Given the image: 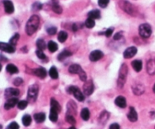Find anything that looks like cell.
Returning a JSON list of instances; mask_svg holds the SVG:
<instances>
[{
	"label": "cell",
	"mask_w": 155,
	"mask_h": 129,
	"mask_svg": "<svg viewBox=\"0 0 155 129\" xmlns=\"http://www.w3.org/2000/svg\"><path fill=\"white\" fill-rule=\"evenodd\" d=\"M39 25V17L34 15L30 17L26 24V33L28 36H32L37 30Z\"/></svg>",
	"instance_id": "6da1fadb"
},
{
	"label": "cell",
	"mask_w": 155,
	"mask_h": 129,
	"mask_svg": "<svg viewBox=\"0 0 155 129\" xmlns=\"http://www.w3.org/2000/svg\"><path fill=\"white\" fill-rule=\"evenodd\" d=\"M127 71H128L127 66L126 64H123L120 70L118 81H117V84H118L119 88H123V87L124 84H125L126 82V79Z\"/></svg>",
	"instance_id": "7a4b0ae2"
},
{
	"label": "cell",
	"mask_w": 155,
	"mask_h": 129,
	"mask_svg": "<svg viewBox=\"0 0 155 129\" xmlns=\"http://www.w3.org/2000/svg\"><path fill=\"white\" fill-rule=\"evenodd\" d=\"M139 35L144 38V39H147L148 37L151 36L152 33L151 27L148 24H141L139 26Z\"/></svg>",
	"instance_id": "3957f363"
},
{
	"label": "cell",
	"mask_w": 155,
	"mask_h": 129,
	"mask_svg": "<svg viewBox=\"0 0 155 129\" xmlns=\"http://www.w3.org/2000/svg\"><path fill=\"white\" fill-rule=\"evenodd\" d=\"M119 4H120V7L125 12H126V13H128L130 15H135V10L134 8V6L130 2H127V1H121Z\"/></svg>",
	"instance_id": "277c9868"
},
{
	"label": "cell",
	"mask_w": 155,
	"mask_h": 129,
	"mask_svg": "<svg viewBox=\"0 0 155 129\" xmlns=\"http://www.w3.org/2000/svg\"><path fill=\"white\" fill-rule=\"evenodd\" d=\"M38 92H39V87L36 84L31 85L28 89V99L30 100V101L34 102L36 100L37 95H38Z\"/></svg>",
	"instance_id": "5b68a950"
},
{
	"label": "cell",
	"mask_w": 155,
	"mask_h": 129,
	"mask_svg": "<svg viewBox=\"0 0 155 129\" xmlns=\"http://www.w3.org/2000/svg\"><path fill=\"white\" fill-rule=\"evenodd\" d=\"M68 92L70 94H73L74 97L76 98V100H78L79 101H83L85 99V97L83 95V93L81 92V91L78 89L77 87L75 86H70L68 89Z\"/></svg>",
	"instance_id": "8992f818"
},
{
	"label": "cell",
	"mask_w": 155,
	"mask_h": 129,
	"mask_svg": "<svg viewBox=\"0 0 155 129\" xmlns=\"http://www.w3.org/2000/svg\"><path fill=\"white\" fill-rule=\"evenodd\" d=\"M83 92L84 94L86 96H89L93 93L94 91V85L92 80H89V81H86L85 84L83 85Z\"/></svg>",
	"instance_id": "52a82bcc"
},
{
	"label": "cell",
	"mask_w": 155,
	"mask_h": 129,
	"mask_svg": "<svg viewBox=\"0 0 155 129\" xmlns=\"http://www.w3.org/2000/svg\"><path fill=\"white\" fill-rule=\"evenodd\" d=\"M104 56L103 52L99 51V50H95L93 51L89 54V60L93 62H95V61H99L100 59H102Z\"/></svg>",
	"instance_id": "ba28073f"
},
{
	"label": "cell",
	"mask_w": 155,
	"mask_h": 129,
	"mask_svg": "<svg viewBox=\"0 0 155 129\" xmlns=\"http://www.w3.org/2000/svg\"><path fill=\"white\" fill-rule=\"evenodd\" d=\"M137 53V48L134 46L129 47V48H126L125 50V52L123 53V57L126 59H129V58H132Z\"/></svg>",
	"instance_id": "9c48e42d"
},
{
	"label": "cell",
	"mask_w": 155,
	"mask_h": 129,
	"mask_svg": "<svg viewBox=\"0 0 155 129\" xmlns=\"http://www.w3.org/2000/svg\"><path fill=\"white\" fill-rule=\"evenodd\" d=\"M0 50L7 53H14L15 52V46L10 45L9 43H0Z\"/></svg>",
	"instance_id": "30bf717a"
},
{
	"label": "cell",
	"mask_w": 155,
	"mask_h": 129,
	"mask_svg": "<svg viewBox=\"0 0 155 129\" xmlns=\"http://www.w3.org/2000/svg\"><path fill=\"white\" fill-rule=\"evenodd\" d=\"M4 8H5V11L7 14H12L15 11V7L11 1L10 0H4L3 1Z\"/></svg>",
	"instance_id": "8fae6325"
},
{
	"label": "cell",
	"mask_w": 155,
	"mask_h": 129,
	"mask_svg": "<svg viewBox=\"0 0 155 129\" xmlns=\"http://www.w3.org/2000/svg\"><path fill=\"white\" fill-rule=\"evenodd\" d=\"M18 99L17 98H9V99L8 100L6 103H5V109L8 110V109H11V108H13L15 107V106L18 105Z\"/></svg>",
	"instance_id": "7c38bea8"
},
{
	"label": "cell",
	"mask_w": 155,
	"mask_h": 129,
	"mask_svg": "<svg viewBox=\"0 0 155 129\" xmlns=\"http://www.w3.org/2000/svg\"><path fill=\"white\" fill-rule=\"evenodd\" d=\"M20 94V91H19L18 89H13V88H9V89H7L6 90V92H5V95H6V98H15V97H18Z\"/></svg>",
	"instance_id": "4fadbf2b"
},
{
	"label": "cell",
	"mask_w": 155,
	"mask_h": 129,
	"mask_svg": "<svg viewBox=\"0 0 155 129\" xmlns=\"http://www.w3.org/2000/svg\"><path fill=\"white\" fill-rule=\"evenodd\" d=\"M127 117L130 122H136L137 119H138V115H137L136 111L135 110L134 108L130 107V109H129V112L127 115Z\"/></svg>",
	"instance_id": "5bb4252c"
},
{
	"label": "cell",
	"mask_w": 155,
	"mask_h": 129,
	"mask_svg": "<svg viewBox=\"0 0 155 129\" xmlns=\"http://www.w3.org/2000/svg\"><path fill=\"white\" fill-rule=\"evenodd\" d=\"M33 73H34V75L38 76V77L41 78V79H44L47 76V71L44 68H43V67L34 70H33Z\"/></svg>",
	"instance_id": "9a60e30c"
},
{
	"label": "cell",
	"mask_w": 155,
	"mask_h": 129,
	"mask_svg": "<svg viewBox=\"0 0 155 129\" xmlns=\"http://www.w3.org/2000/svg\"><path fill=\"white\" fill-rule=\"evenodd\" d=\"M115 104L120 108H125L126 107V100L124 97L118 96L115 99Z\"/></svg>",
	"instance_id": "2e32d148"
},
{
	"label": "cell",
	"mask_w": 155,
	"mask_h": 129,
	"mask_svg": "<svg viewBox=\"0 0 155 129\" xmlns=\"http://www.w3.org/2000/svg\"><path fill=\"white\" fill-rule=\"evenodd\" d=\"M147 71L150 75L155 74V61L150 60L147 63Z\"/></svg>",
	"instance_id": "e0dca14e"
},
{
	"label": "cell",
	"mask_w": 155,
	"mask_h": 129,
	"mask_svg": "<svg viewBox=\"0 0 155 129\" xmlns=\"http://www.w3.org/2000/svg\"><path fill=\"white\" fill-rule=\"evenodd\" d=\"M88 16H89V18H92L93 20L100 19L101 18V12L98 9L93 10V11H89V13H88Z\"/></svg>",
	"instance_id": "ac0fdd59"
},
{
	"label": "cell",
	"mask_w": 155,
	"mask_h": 129,
	"mask_svg": "<svg viewBox=\"0 0 155 129\" xmlns=\"http://www.w3.org/2000/svg\"><path fill=\"white\" fill-rule=\"evenodd\" d=\"M132 66H133V69L136 72H140L142 69V62L139 60H135L132 62Z\"/></svg>",
	"instance_id": "d6986e66"
},
{
	"label": "cell",
	"mask_w": 155,
	"mask_h": 129,
	"mask_svg": "<svg viewBox=\"0 0 155 129\" xmlns=\"http://www.w3.org/2000/svg\"><path fill=\"white\" fill-rule=\"evenodd\" d=\"M58 119V112L55 110L53 108H51L50 109V114H49V119L52 122H56Z\"/></svg>",
	"instance_id": "ffe728a7"
},
{
	"label": "cell",
	"mask_w": 155,
	"mask_h": 129,
	"mask_svg": "<svg viewBox=\"0 0 155 129\" xmlns=\"http://www.w3.org/2000/svg\"><path fill=\"white\" fill-rule=\"evenodd\" d=\"M6 70L7 72L9 73L10 74H16L18 73V69L15 65L12 64V63H9L6 66Z\"/></svg>",
	"instance_id": "44dd1931"
},
{
	"label": "cell",
	"mask_w": 155,
	"mask_h": 129,
	"mask_svg": "<svg viewBox=\"0 0 155 129\" xmlns=\"http://www.w3.org/2000/svg\"><path fill=\"white\" fill-rule=\"evenodd\" d=\"M34 119H35L36 122L37 123H42L45 121L46 119V115L43 113H36L34 115Z\"/></svg>",
	"instance_id": "7402d4cb"
},
{
	"label": "cell",
	"mask_w": 155,
	"mask_h": 129,
	"mask_svg": "<svg viewBox=\"0 0 155 129\" xmlns=\"http://www.w3.org/2000/svg\"><path fill=\"white\" fill-rule=\"evenodd\" d=\"M81 66L78 64H73L69 67V72L72 74H78L81 70Z\"/></svg>",
	"instance_id": "603a6c76"
},
{
	"label": "cell",
	"mask_w": 155,
	"mask_h": 129,
	"mask_svg": "<svg viewBox=\"0 0 155 129\" xmlns=\"http://www.w3.org/2000/svg\"><path fill=\"white\" fill-rule=\"evenodd\" d=\"M71 55H72V53H71V52L67 51V50H65V51H63V52L60 54L59 55H58V59L59 60V61H64L65 58L70 57V56H71Z\"/></svg>",
	"instance_id": "cb8c5ba5"
},
{
	"label": "cell",
	"mask_w": 155,
	"mask_h": 129,
	"mask_svg": "<svg viewBox=\"0 0 155 129\" xmlns=\"http://www.w3.org/2000/svg\"><path fill=\"white\" fill-rule=\"evenodd\" d=\"M48 48L50 52L54 53V52H55L57 51L58 46L57 43H55L54 41H49L48 43Z\"/></svg>",
	"instance_id": "d4e9b609"
},
{
	"label": "cell",
	"mask_w": 155,
	"mask_h": 129,
	"mask_svg": "<svg viewBox=\"0 0 155 129\" xmlns=\"http://www.w3.org/2000/svg\"><path fill=\"white\" fill-rule=\"evenodd\" d=\"M31 122H32V119L31 116H30V115L27 114L24 115V116H23L22 123L24 126H26V127L29 126L30 124H31Z\"/></svg>",
	"instance_id": "484cf974"
},
{
	"label": "cell",
	"mask_w": 155,
	"mask_h": 129,
	"mask_svg": "<svg viewBox=\"0 0 155 129\" xmlns=\"http://www.w3.org/2000/svg\"><path fill=\"white\" fill-rule=\"evenodd\" d=\"M81 117L84 121H88L90 117V113H89V109L87 108H83L81 111Z\"/></svg>",
	"instance_id": "4316f807"
},
{
	"label": "cell",
	"mask_w": 155,
	"mask_h": 129,
	"mask_svg": "<svg viewBox=\"0 0 155 129\" xmlns=\"http://www.w3.org/2000/svg\"><path fill=\"white\" fill-rule=\"evenodd\" d=\"M51 108L55 109V110H57L58 113L61 111V106H60V104L58 103V102L55 99H54V98L51 99Z\"/></svg>",
	"instance_id": "83f0119b"
},
{
	"label": "cell",
	"mask_w": 155,
	"mask_h": 129,
	"mask_svg": "<svg viewBox=\"0 0 155 129\" xmlns=\"http://www.w3.org/2000/svg\"><path fill=\"white\" fill-rule=\"evenodd\" d=\"M49 76L53 79H56L58 78V73L57 69L55 66H52L49 70Z\"/></svg>",
	"instance_id": "f1b7e54d"
},
{
	"label": "cell",
	"mask_w": 155,
	"mask_h": 129,
	"mask_svg": "<svg viewBox=\"0 0 155 129\" xmlns=\"http://www.w3.org/2000/svg\"><path fill=\"white\" fill-rule=\"evenodd\" d=\"M67 39V33L65 31H61L58 33V39L60 43H65V41Z\"/></svg>",
	"instance_id": "f546056e"
},
{
	"label": "cell",
	"mask_w": 155,
	"mask_h": 129,
	"mask_svg": "<svg viewBox=\"0 0 155 129\" xmlns=\"http://www.w3.org/2000/svg\"><path fill=\"white\" fill-rule=\"evenodd\" d=\"M36 46L39 50H43L46 49V44L45 43V41L42 39H39L36 41Z\"/></svg>",
	"instance_id": "4dcf8cb0"
},
{
	"label": "cell",
	"mask_w": 155,
	"mask_h": 129,
	"mask_svg": "<svg viewBox=\"0 0 155 129\" xmlns=\"http://www.w3.org/2000/svg\"><path fill=\"white\" fill-rule=\"evenodd\" d=\"M19 38H20V35H19L18 33L15 34L9 40V44L11 45H13V46H15L17 45V43H18V41Z\"/></svg>",
	"instance_id": "1f68e13d"
},
{
	"label": "cell",
	"mask_w": 155,
	"mask_h": 129,
	"mask_svg": "<svg viewBox=\"0 0 155 129\" xmlns=\"http://www.w3.org/2000/svg\"><path fill=\"white\" fill-rule=\"evenodd\" d=\"M95 25V20L92 18H88L86 20L85 22V26H86L87 28H89V29H92L93 28Z\"/></svg>",
	"instance_id": "d6a6232c"
},
{
	"label": "cell",
	"mask_w": 155,
	"mask_h": 129,
	"mask_svg": "<svg viewBox=\"0 0 155 129\" xmlns=\"http://www.w3.org/2000/svg\"><path fill=\"white\" fill-rule=\"evenodd\" d=\"M133 91L137 95H139V94H142V93L144 91V89H143V87L142 85H137L135 88L133 89Z\"/></svg>",
	"instance_id": "836d02e7"
},
{
	"label": "cell",
	"mask_w": 155,
	"mask_h": 129,
	"mask_svg": "<svg viewBox=\"0 0 155 129\" xmlns=\"http://www.w3.org/2000/svg\"><path fill=\"white\" fill-rule=\"evenodd\" d=\"M52 10H53L54 12H55L56 14L62 13V8H61V6L58 3H54V5L52 6Z\"/></svg>",
	"instance_id": "e575fe53"
},
{
	"label": "cell",
	"mask_w": 155,
	"mask_h": 129,
	"mask_svg": "<svg viewBox=\"0 0 155 129\" xmlns=\"http://www.w3.org/2000/svg\"><path fill=\"white\" fill-rule=\"evenodd\" d=\"M28 105V102L27 100H20V101L18 102V109H24L27 107Z\"/></svg>",
	"instance_id": "d590c367"
},
{
	"label": "cell",
	"mask_w": 155,
	"mask_h": 129,
	"mask_svg": "<svg viewBox=\"0 0 155 129\" xmlns=\"http://www.w3.org/2000/svg\"><path fill=\"white\" fill-rule=\"evenodd\" d=\"M36 56L38 57H39V59L41 60H44V59H46V54H44V52L42 51V50H37L36 52Z\"/></svg>",
	"instance_id": "8d00e7d4"
},
{
	"label": "cell",
	"mask_w": 155,
	"mask_h": 129,
	"mask_svg": "<svg viewBox=\"0 0 155 129\" xmlns=\"http://www.w3.org/2000/svg\"><path fill=\"white\" fill-rule=\"evenodd\" d=\"M66 120L67 122H68L69 124H70V125H75L76 124V120H75L74 116H71V115H67Z\"/></svg>",
	"instance_id": "74e56055"
},
{
	"label": "cell",
	"mask_w": 155,
	"mask_h": 129,
	"mask_svg": "<svg viewBox=\"0 0 155 129\" xmlns=\"http://www.w3.org/2000/svg\"><path fill=\"white\" fill-rule=\"evenodd\" d=\"M110 0H98V6L102 8L107 7L108 6Z\"/></svg>",
	"instance_id": "f35d334b"
},
{
	"label": "cell",
	"mask_w": 155,
	"mask_h": 129,
	"mask_svg": "<svg viewBox=\"0 0 155 129\" xmlns=\"http://www.w3.org/2000/svg\"><path fill=\"white\" fill-rule=\"evenodd\" d=\"M78 75H79V78H80V79H81L82 81H83V82L86 81L87 76H86V73L84 72V70H83V69H81V70L79 71Z\"/></svg>",
	"instance_id": "ab89813d"
},
{
	"label": "cell",
	"mask_w": 155,
	"mask_h": 129,
	"mask_svg": "<svg viewBox=\"0 0 155 129\" xmlns=\"http://www.w3.org/2000/svg\"><path fill=\"white\" fill-rule=\"evenodd\" d=\"M56 32H57V28L55 27V26H51V27L47 29V33L51 36L55 35L56 33Z\"/></svg>",
	"instance_id": "60d3db41"
},
{
	"label": "cell",
	"mask_w": 155,
	"mask_h": 129,
	"mask_svg": "<svg viewBox=\"0 0 155 129\" xmlns=\"http://www.w3.org/2000/svg\"><path fill=\"white\" fill-rule=\"evenodd\" d=\"M6 129H19V125L15 122H11L8 125Z\"/></svg>",
	"instance_id": "b9f144b4"
},
{
	"label": "cell",
	"mask_w": 155,
	"mask_h": 129,
	"mask_svg": "<svg viewBox=\"0 0 155 129\" xmlns=\"http://www.w3.org/2000/svg\"><path fill=\"white\" fill-rule=\"evenodd\" d=\"M43 7V5L39 2H36L33 5V11H39Z\"/></svg>",
	"instance_id": "7bdbcfd3"
},
{
	"label": "cell",
	"mask_w": 155,
	"mask_h": 129,
	"mask_svg": "<svg viewBox=\"0 0 155 129\" xmlns=\"http://www.w3.org/2000/svg\"><path fill=\"white\" fill-rule=\"evenodd\" d=\"M23 82V80L20 79V78H17L14 81V84H15V85H17V86H18V85H21Z\"/></svg>",
	"instance_id": "ee69618b"
},
{
	"label": "cell",
	"mask_w": 155,
	"mask_h": 129,
	"mask_svg": "<svg viewBox=\"0 0 155 129\" xmlns=\"http://www.w3.org/2000/svg\"><path fill=\"white\" fill-rule=\"evenodd\" d=\"M113 34V29H107L105 32V35L107 37H110L111 36V35Z\"/></svg>",
	"instance_id": "f6af8a7d"
},
{
	"label": "cell",
	"mask_w": 155,
	"mask_h": 129,
	"mask_svg": "<svg viewBox=\"0 0 155 129\" xmlns=\"http://www.w3.org/2000/svg\"><path fill=\"white\" fill-rule=\"evenodd\" d=\"M121 38H122V33H120V32L116 33L114 35V40H119V39H120Z\"/></svg>",
	"instance_id": "bcb514c9"
},
{
	"label": "cell",
	"mask_w": 155,
	"mask_h": 129,
	"mask_svg": "<svg viewBox=\"0 0 155 129\" xmlns=\"http://www.w3.org/2000/svg\"><path fill=\"white\" fill-rule=\"evenodd\" d=\"M109 129H120V126L117 123H114L110 126Z\"/></svg>",
	"instance_id": "7dc6e473"
},
{
	"label": "cell",
	"mask_w": 155,
	"mask_h": 129,
	"mask_svg": "<svg viewBox=\"0 0 155 129\" xmlns=\"http://www.w3.org/2000/svg\"><path fill=\"white\" fill-rule=\"evenodd\" d=\"M72 28H73V30H74V31H76V30H78V26L76 24H74V25H73Z\"/></svg>",
	"instance_id": "c3c4849f"
},
{
	"label": "cell",
	"mask_w": 155,
	"mask_h": 129,
	"mask_svg": "<svg viewBox=\"0 0 155 129\" xmlns=\"http://www.w3.org/2000/svg\"><path fill=\"white\" fill-rule=\"evenodd\" d=\"M153 91L155 93V84L154 85V88H153Z\"/></svg>",
	"instance_id": "681fc988"
},
{
	"label": "cell",
	"mask_w": 155,
	"mask_h": 129,
	"mask_svg": "<svg viewBox=\"0 0 155 129\" xmlns=\"http://www.w3.org/2000/svg\"><path fill=\"white\" fill-rule=\"evenodd\" d=\"M68 129H76V128H74V127H70V128H68Z\"/></svg>",
	"instance_id": "f907efd6"
},
{
	"label": "cell",
	"mask_w": 155,
	"mask_h": 129,
	"mask_svg": "<svg viewBox=\"0 0 155 129\" xmlns=\"http://www.w3.org/2000/svg\"><path fill=\"white\" fill-rule=\"evenodd\" d=\"M2 70V65H1V63H0V71Z\"/></svg>",
	"instance_id": "816d5d0a"
}]
</instances>
